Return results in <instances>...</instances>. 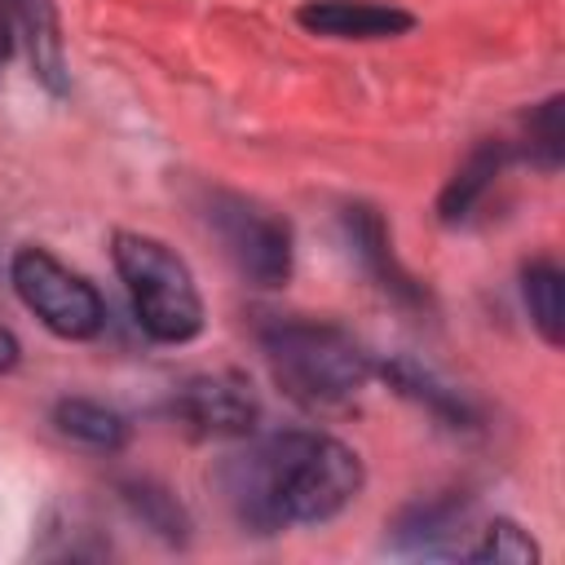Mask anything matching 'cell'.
Returning <instances> with one entry per match:
<instances>
[{
    "label": "cell",
    "instance_id": "6da1fadb",
    "mask_svg": "<svg viewBox=\"0 0 565 565\" xmlns=\"http://www.w3.org/2000/svg\"><path fill=\"white\" fill-rule=\"evenodd\" d=\"M238 525L278 534L344 512L362 490V459L327 433H274L216 472Z\"/></svg>",
    "mask_w": 565,
    "mask_h": 565
},
{
    "label": "cell",
    "instance_id": "7a4b0ae2",
    "mask_svg": "<svg viewBox=\"0 0 565 565\" xmlns=\"http://www.w3.org/2000/svg\"><path fill=\"white\" fill-rule=\"evenodd\" d=\"M265 362L287 397L305 406H335L371 380V353L335 322L318 318H269L256 331Z\"/></svg>",
    "mask_w": 565,
    "mask_h": 565
},
{
    "label": "cell",
    "instance_id": "3957f363",
    "mask_svg": "<svg viewBox=\"0 0 565 565\" xmlns=\"http://www.w3.org/2000/svg\"><path fill=\"white\" fill-rule=\"evenodd\" d=\"M115 269L132 300L137 327L159 344H185L203 331V296L190 265L159 238L119 230L110 238Z\"/></svg>",
    "mask_w": 565,
    "mask_h": 565
},
{
    "label": "cell",
    "instance_id": "277c9868",
    "mask_svg": "<svg viewBox=\"0 0 565 565\" xmlns=\"http://www.w3.org/2000/svg\"><path fill=\"white\" fill-rule=\"evenodd\" d=\"M9 282L18 300L62 340H88L106 322V305L97 287L84 274L66 269L44 247H18L9 260Z\"/></svg>",
    "mask_w": 565,
    "mask_h": 565
},
{
    "label": "cell",
    "instance_id": "5b68a950",
    "mask_svg": "<svg viewBox=\"0 0 565 565\" xmlns=\"http://www.w3.org/2000/svg\"><path fill=\"white\" fill-rule=\"evenodd\" d=\"M203 216L247 282L282 287L291 278V225L282 216L230 190H212Z\"/></svg>",
    "mask_w": 565,
    "mask_h": 565
},
{
    "label": "cell",
    "instance_id": "8992f818",
    "mask_svg": "<svg viewBox=\"0 0 565 565\" xmlns=\"http://www.w3.org/2000/svg\"><path fill=\"white\" fill-rule=\"evenodd\" d=\"M177 419L194 437H247L260 419L256 393L238 375H194L172 397Z\"/></svg>",
    "mask_w": 565,
    "mask_h": 565
},
{
    "label": "cell",
    "instance_id": "52a82bcc",
    "mask_svg": "<svg viewBox=\"0 0 565 565\" xmlns=\"http://www.w3.org/2000/svg\"><path fill=\"white\" fill-rule=\"evenodd\" d=\"M22 49L49 93H66V49L53 0H0V62Z\"/></svg>",
    "mask_w": 565,
    "mask_h": 565
},
{
    "label": "cell",
    "instance_id": "ba28073f",
    "mask_svg": "<svg viewBox=\"0 0 565 565\" xmlns=\"http://www.w3.org/2000/svg\"><path fill=\"white\" fill-rule=\"evenodd\" d=\"M340 225H344V238L353 247V256L366 265V274L384 287V296H393L397 305H411V309H424L428 305V291L402 269V260L393 256V238H388V225L384 216L371 207V203H353L340 212Z\"/></svg>",
    "mask_w": 565,
    "mask_h": 565
},
{
    "label": "cell",
    "instance_id": "9c48e42d",
    "mask_svg": "<svg viewBox=\"0 0 565 565\" xmlns=\"http://www.w3.org/2000/svg\"><path fill=\"white\" fill-rule=\"evenodd\" d=\"M296 22L313 35H331V40H388V35H406L415 26V18L406 9L375 4V0H309L296 9Z\"/></svg>",
    "mask_w": 565,
    "mask_h": 565
},
{
    "label": "cell",
    "instance_id": "30bf717a",
    "mask_svg": "<svg viewBox=\"0 0 565 565\" xmlns=\"http://www.w3.org/2000/svg\"><path fill=\"white\" fill-rule=\"evenodd\" d=\"M463 521H468V499H455V494L419 499V503L402 508V516L393 521V547L441 556V552H450V539L463 530Z\"/></svg>",
    "mask_w": 565,
    "mask_h": 565
},
{
    "label": "cell",
    "instance_id": "8fae6325",
    "mask_svg": "<svg viewBox=\"0 0 565 565\" xmlns=\"http://www.w3.org/2000/svg\"><path fill=\"white\" fill-rule=\"evenodd\" d=\"M503 159H508V146H503V141H481V146L459 163V172L446 181V190H441V199H437V216H441L446 225H463V221L472 216V207L486 199V190L494 185Z\"/></svg>",
    "mask_w": 565,
    "mask_h": 565
},
{
    "label": "cell",
    "instance_id": "7c38bea8",
    "mask_svg": "<svg viewBox=\"0 0 565 565\" xmlns=\"http://www.w3.org/2000/svg\"><path fill=\"white\" fill-rule=\"evenodd\" d=\"M384 380H388L402 397H411V402L428 406V411H433L441 424H450V428H472V424H477L472 402H468L459 388L441 384L433 371H424V366H419V362H411V358H393V362L384 366Z\"/></svg>",
    "mask_w": 565,
    "mask_h": 565
},
{
    "label": "cell",
    "instance_id": "4fadbf2b",
    "mask_svg": "<svg viewBox=\"0 0 565 565\" xmlns=\"http://www.w3.org/2000/svg\"><path fill=\"white\" fill-rule=\"evenodd\" d=\"M53 424H57L62 437H71V441H79L88 450H106V455L128 441L124 415L102 406V402H93V397H62L53 406Z\"/></svg>",
    "mask_w": 565,
    "mask_h": 565
},
{
    "label": "cell",
    "instance_id": "5bb4252c",
    "mask_svg": "<svg viewBox=\"0 0 565 565\" xmlns=\"http://www.w3.org/2000/svg\"><path fill=\"white\" fill-rule=\"evenodd\" d=\"M561 265L556 260H530L521 269V296L530 309V322L539 327V335L556 349L565 340V305H561Z\"/></svg>",
    "mask_w": 565,
    "mask_h": 565
},
{
    "label": "cell",
    "instance_id": "9a60e30c",
    "mask_svg": "<svg viewBox=\"0 0 565 565\" xmlns=\"http://www.w3.org/2000/svg\"><path fill=\"white\" fill-rule=\"evenodd\" d=\"M119 499L128 503V512L150 530V534H159L163 543H185L190 539V516H185V508L163 490V486H154V481H124L119 486Z\"/></svg>",
    "mask_w": 565,
    "mask_h": 565
},
{
    "label": "cell",
    "instance_id": "2e32d148",
    "mask_svg": "<svg viewBox=\"0 0 565 565\" xmlns=\"http://www.w3.org/2000/svg\"><path fill=\"white\" fill-rule=\"evenodd\" d=\"M525 154L543 168L556 172L565 159V128H561V97H547L530 119H525Z\"/></svg>",
    "mask_w": 565,
    "mask_h": 565
},
{
    "label": "cell",
    "instance_id": "e0dca14e",
    "mask_svg": "<svg viewBox=\"0 0 565 565\" xmlns=\"http://www.w3.org/2000/svg\"><path fill=\"white\" fill-rule=\"evenodd\" d=\"M463 556L468 561H516L521 565V561H539V547H534V539L521 525L494 521V525L481 530V543L463 547Z\"/></svg>",
    "mask_w": 565,
    "mask_h": 565
},
{
    "label": "cell",
    "instance_id": "ac0fdd59",
    "mask_svg": "<svg viewBox=\"0 0 565 565\" xmlns=\"http://www.w3.org/2000/svg\"><path fill=\"white\" fill-rule=\"evenodd\" d=\"M18 358H22L18 335H13L9 327H0V371H13V366H18Z\"/></svg>",
    "mask_w": 565,
    "mask_h": 565
}]
</instances>
